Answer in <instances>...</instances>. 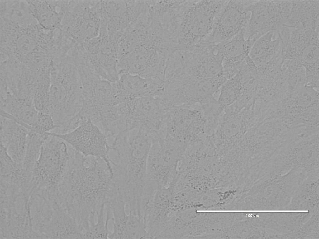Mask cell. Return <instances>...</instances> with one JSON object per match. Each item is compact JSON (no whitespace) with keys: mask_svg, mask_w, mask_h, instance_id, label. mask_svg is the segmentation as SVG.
I'll list each match as a JSON object with an SVG mask.
<instances>
[{"mask_svg":"<svg viewBox=\"0 0 319 239\" xmlns=\"http://www.w3.org/2000/svg\"><path fill=\"white\" fill-rule=\"evenodd\" d=\"M151 144V138L141 129L117 135L111 146L115 155L110 158L114 180L133 190L143 189L147 181V162Z\"/></svg>","mask_w":319,"mask_h":239,"instance_id":"obj_1","label":"cell"},{"mask_svg":"<svg viewBox=\"0 0 319 239\" xmlns=\"http://www.w3.org/2000/svg\"><path fill=\"white\" fill-rule=\"evenodd\" d=\"M82 87L77 68L65 60L51 71L50 114L57 127L66 125L79 113Z\"/></svg>","mask_w":319,"mask_h":239,"instance_id":"obj_2","label":"cell"},{"mask_svg":"<svg viewBox=\"0 0 319 239\" xmlns=\"http://www.w3.org/2000/svg\"><path fill=\"white\" fill-rule=\"evenodd\" d=\"M226 1H185L175 19L174 34L177 49H189L203 41Z\"/></svg>","mask_w":319,"mask_h":239,"instance_id":"obj_3","label":"cell"},{"mask_svg":"<svg viewBox=\"0 0 319 239\" xmlns=\"http://www.w3.org/2000/svg\"><path fill=\"white\" fill-rule=\"evenodd\" d=\"M70 180L77 187V203L82 208H94L101 199L104 201L112 177L105 162L95 158L75 159L68 169Z\"/></svg>","mask_w":319,"mask_h":239,"instance_id":"obj_4","label":"cell"},{"mask_svg":"<svg viewBox=\"0 0 319 239\" xmlns=\"http://www.w3.org/2000/svg\"><path fill=\"white\" fill-rule=\"evenodd\" d=\"M223 83L219 77L206 79L179 74L170 79L167 88L172 103L177 106L201 105L216 101Z\"/></svg>","mask_w":319,"mask_h":239,"instance_id":"obj_5","label":"cell"},{"mask_svg":"<svg viewBox=\"0 0 319 239\" xmlns=\"http://www.w3.org/2000/svg\"><path fill=\"white\" fill-rule=\"evenodd\" d=\"M64 17L63 33L76 43L83 45L99 35L101 21L94 1H72Z\"/></svg>","mask_w":319,"mask_h":239,"instance_id":"obj_6","label":"cell"},{"mask_svg":"<svg viewBox=\"0 0 319 239\" xmlns=\"http://www.w3.org/2000/svg\"><path fill=\"white\" fill-rule=\"evenodd\" d=\"M47 133L60 138L85 156H92L103 159L112 171L109 156L111 146L108 143V137L97 125L91 121H86L73 130L65 134Z\"/></svg>","mask_w":319,"mask_h":239,"instance_id":"obj_7","label":"cell"},{"mask_svg":"<svg viewBox=\"0 0 319 239\" xmlns=\"http://www.w3.org/2000/svg\"><path fill=\"white\" fill-rule=\"evenodd\" d=\"M253 1L226 0L216 18L211 31L203 42L218 44L244 30L250 16L248 7Z\"/></svg>","mask_w":319,"mask_h":239,"instance_id":"obj_8","label":"cell"},{"mask_svg":"<svg viewBox=\"0 0 319 239\" xmlns=\"http://www.w3.org/2000/svg\"><path fill=\"white\" fill-rule=\"evenodd\" d=\"M88 61L95 73L102 79L114 82L118 78L117 40L107 32L83 45Z\"/></svg>","mask_w":319,"mask_h":239,"instance_id":"obj_9","label":"cell"},{"mask_svg":"<svg viewBox=\"0 0 319 239\" xmlns=\"http://www.w3.org/2000/svg\"><path fill=\"white\" fill-rule=\"evenodd\" d=\"M113 82L95 77L83 81L82 105L80 113L85 119L94 122L114 105Z\"/></svg>","mask_w":319,"mask_h":239,"instance_id":"obj_10","label":"cell"},{"mask_svg":"<svg viewBox=\"0 0 319 239\" xmlns=\"http://www.w3.org/2000/svg\"><path fill=\"white\" fill-rule=\"evenodd\" d=\"M223 57L217 44L202 42L188 49L184 74L209 79L223 74Z\"/></svg>","mask_w":319,"mask_h":239,"instance_id":"obj_11","label":"cell"},{"mask_svg":"<svg viewBox=\"0 0 319 239\" xmlns=\"http://www.w3.org/2000/svg\"><path fill=\"white\" fill-rule=\"evenodd\" d=\"M164 81L159 77L145 78L128 73L119 74L113 82L115 105L148 96H160L164 90Z\"/></svg>","mask_w":319,"mask_h":239,"instance_id":"obj_12","label":"cell"},{"mask_svg":"<svg viewBox=\"0 0 319 239\" xmlns=\"http://www.w3.org/2000/svg\"><path fill=\"white\" fill-rule=\"evenodd\" d=\"M131 126L141 127L149 130L159 129L164 124L169 106L161 97H140L129 102Z\"/></svg>","mask_w":319,"mask_h":239,"instance_id":"obj_13","label":"cell"},{"mask_svg":"<svg viewBox=\"0 0 319 239\" xmlns=\"http://www.w3.org/2000/svg\"><path fill=\"white\" fill-rule=\"evenodd\" d=\"M276 1H254L249 5L250 16L246 26L245 39L256 41L270 31H277L282 26Z\"/></svg>","mask_w":319,"mask_h":239,"instance_id":"obj_14","label":"cell"},{"mask_svg":"<svg viewBox=\"0 0 319 239\" xmlns=\"http://www.w3.org/2000/svg\"><path fill=\"white\" fill-rule=\"evenodd\" d=\"M244 31L230 40L217 44L223 57V74L226 80L238 73L255 42L245 39Z\"/></svg>","mask_w":319,"mask_h":239,"instance_id":"obj_15","label":"cell"},{"mask_svg":"<svg viewBox=\"0 0 319 239\" xmlns=\"http://www.w3.org/2000/svg\"><path fill=\"white\" fill-rule=\"evenodd\" d=\"M30 131L14 120L0 116V144L18 164H22Z\"/></svg>","mask_w":319,"mask_h":239,"instance_id":"obj_16","label":"cell"},{"mask_svg":"<svg viewBox=\"0 0 319 239\" xmlns=\"http://www.w3.org/2000/svg\"><path fill=\"white\" fill-rule=\"evenodd\" d=\"M282 45L276 31H270L254 43L249 56L259 67L282 56Z\"/></svg>","mask_w":319,"mask_h":239,"instance_id":"obj_17","label":"cell"},{"mask_svg":"<svg viewBox=\"0 0 319 239\" xmlns=\"http://www.w3.org/2000/svg\"><path fill=\"white\" fill-rule=\"evenodd\" d=\"M47 134H40L30 130L27 138L25 156L22 167L26 170L34 167L40 155L43 145L49 138Z\"/></svg>","mask_w":319,"mask_h":239,"instance_id":"obj_18","label":"cell"},{"mask_svg":"<svg viewBox=\"0 0 319 239\" xmlns=\"http://www.w3.org/2000/svg\"><path fill=\"white\" fill-rule=\"evenodd\" d=\"M219 92L217 102L223 110L235 102L242 94L240 85L235 76L226 80Z\"/></svg>","mask_w":319,"mask_h":239,"instance_id":"obj_19","label":"cell"},{"mask_svg":"<svg viewBox=\"0 0 319 239\" xmlns=\"http://www.w3.org/2000/svg\"><path fill=\"white\" fill-rule=\"evenodd\" d=\"M318 95V90L304 85L294 91L290 96L293 98L298 107L305 110L319 102Z\"/></svg>","mask_w":319,"mask_h":239,"instance_id":"obj_20","label":"cell"},{"mask_svg":"<svg viewBox=\"0 0 319 239\" xmlns=\"http://www.w3.org/2000/svg\"><path fill=\"white\" fill-rule=\"evenodd\" d=\"M319 40L308 43L303 49L300 62L304 68L319 66Z\"/></svg>","mask_w":319,"mask_h":239,"instance_id":"obj_21","label":"cell"},{"mask_svg":"<svg viewBox=\"0 0 319 239\" xmlns=\"http://www.w3.org/2000/svg\"><path fill=\"white\" fill-rule=\"evenodd\" d=\"M57 127L51 116L49 114L39 112L31 131L44 134L52 131Z\"/></svg>","mask_w":319,"mask_h":239,"instance_id":"obj_22","label":"cell"}]
</instances>
